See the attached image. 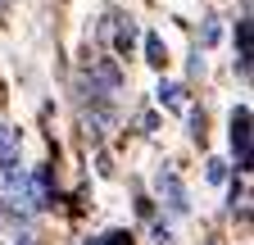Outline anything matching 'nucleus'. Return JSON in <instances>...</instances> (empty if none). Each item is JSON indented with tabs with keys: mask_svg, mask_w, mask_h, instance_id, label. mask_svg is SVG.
Returning a JSON list of instances; mask_svg holds the SVG:
<instances>
[{
	"mask_svg": "<svg viewBox=\"0 0 254 245\" xmlns=\"http://www.w3.org/2000/svg\"><path fill=\"white\" fill-rule=\"evenodd\" d=\"M14 155H18V132L0 122V164H14Z\"/></svg>",
	"mask_w": 254,
	"mask_h": 245,
	"instance_id": "20e7f679",
	"label": "nucleus"
},
{
	"mask_svg": "<svg viewBox=\"0 0 254 245\" xmlns=\"http://www.w3.org/2000/svg\"><path fill=\"white\" fill-rule=\"evenodd\" d=\"M145 59H150L154 68H164V64H168V46H164V37H159V32L145 37Z\"/></svg>",
	"mask_w": 254,
	"mask_h": 245,
	"instance_id": "39448f33",
	"label": "nucleus"
},
{
	"mask_svg": "<svg viewBox=\"0 0 254 245\" xmlns=\"http://www.w3.org/2000/svg\"><path fill=\"white\" fill-rule=\"evenodd\" d=\"M0 5H5V0H0Z\"/></svg>",
	"mask_w": 254,
	"mask_h": 245,
	"instance_id": "9d476101",
	"label": "nucleus"
},
{
	"mask_svg": "<svg viewBox=\"0 0 254 245\" xmlns=\"http://www.w3.org/2000/svg\"><path fill=\"white\" fill-rule=\"evenodd\" d=\"M154 191H159V200H164L173 213H186V209H190L186 186H182V177H177L173 168H159V177H154Z\"/></svg>",
	"mask_w": 254,
	"mask_h": 245,
	"instance_id": "f257e3e1",
	"label": "nucleus"
},
{
	"mask_svg": "<svg viewBox=\"0 0 254 245\" xmlns=\"http://www.w3.org/2000/svg\"><path fill=\"white\" fill-rule=\"evenodd\" d=\"M159 105L182 109V105H186V100H182V86H173V82H159Z\"/></svg>",
	"mask_w": 254,
	"mask_h": 245,
	"instance_id": "423d86ee",
	"label": "nucleus"
},
{
	"mask_svg": "<svg viewBox=\"0 0 254 245\" xmlns=\"http://www.w3.org/2000/svg\"><path fill=\"white\" fill-rule=\"evenodd\" d=\"M236 64H241V73H250V18L236 23Z\"/></svg>",
	"mask_w": 254,
	"mask_h": 245,
	"instance_id": "7ed1b4c3",
	"label": "nucleus"
},
{
	"mask_svg": "<svg viewBox=\"0 0 254 245\" xmlns=\"http://www.w3.org/2000/svg\"><path fill=\"white\" fill-rule=\"evenodd\" d=\"M95 245H132V232H123V227H114V232H105Z\"/></svg>",
	"mask_w": 254,
	"mask_h": 245,
	"instance_id": "0eeeda50",
	"label": "nucleus"
},
{
	"mask_svg": "<svg viewBox=\"0 0 254 245\" xmlns=\"http://www.w3.org/2000/svg\"><path fill=\"white\" fill-rule=\"evenodd\" d=\"M18 245H32V241H27V236H23V241H18Z\"/></svg>",
	"mask_w": 254,
	"mask_h": 245,
	"instance_id": "6e6552de",
	"label": "nucleus"
},
{
	"mask_svg": "<svg viewBox=\"0 0 254 245\" xmlns=\"http://www.w3.org/2000/svg\"><path fill=\"white\" fill-rule=\"evenodd\" d=\"M86 245H95V241H86Z\"/></svg>",
	"mask_w": 254,
	"mask_h": 245,
	"instance_id": "1a4fd4ad",
	"label": "nucleus"
},
{
	"mask_svg": "<svg viewBox=\"0 0 254 245\" xmlns=\"http://www.w3.org/2000/svg\"><path fill=\"white\" fill-rule=\"evenodd\" d=\"M232 155L236 168H250V105H236L232 114Z\"/></svg>",
	"mask_w": 254,
	"mask_h": 245,
	"instance_id": "f03ea898",
	"label": "nucleus"
}]
</instances>
